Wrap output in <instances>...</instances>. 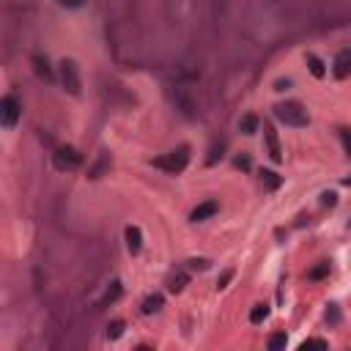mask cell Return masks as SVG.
<instances>
[{"instance_id":"cell-1","label":"cell","mask_w":351,"mask_h":351,"mask_svg":"<svg viewBox=\"0 0 351 351\" xmlns=\"http://www.w3.org/2000/svg\"><path fill=\"white\" fill-rule=\"evenodd\" d=\"M274 115H277V121H283L285 126H307L310 118H307V110L302 107V104L296 102H283L274 107Z\"/></svg>"},{"instance_id":"cell-2","label":"cell","mask_w":351,"mask_h":351,"mask_svg":"<svg viewBox=\"0 0 351 351\" xmlns=\"http://www.w3.org/2000/svg\"><path fill=\"white\" fill-rule=\"evenodd\" d=\"M187 162H190V148H187V145H179L176 151H170V154L154 159V165L162 167V170H167V173H181L187 167Z\"/></svg>"},{"instance_id":"cell-3","label":"cell","mask_w":351,"mask_h":351,"mask_svg":"<svg viewBox=\"0 0 351 351\" xmlns=\"http://www.w3.org/2000/svg\"><path fill=\"white\" fill-rule=\"evenodd\" d=\"M17 118H20V104H17L14 96H3L0 102V121H3L6 129H14Z\"/></svg>"},{"instance_id":"cell-4","label":"cell","mask_w":351,"mask_h":351,"mask_svg":"<svg viewBox=\"0 0 351 351\" xmlns=\"http://www.w3.org/2000/svg\"><path fill=\"white\" fill-rule=\"evenodd\" d=\"M80 162H83V156H80L74 148H69V145L55 151V167L58 170H74V167H80Z\"/></svg>"},{"instance_id":"cell-5","label":"cell","mask_w":351,"mask_h":351,"mask_svg":"<svg viewBox=\"0 0 351 351\" xmlns=\"http://www.w3.org/2000/svg\"><path fill=\"white\" fill-rule=\"evenodd\" d=\"M61 80H63V85H66V91L77 96L80 93V74H77V66H74L72 61L61 63Z\"/></svg>"},{"instance_id":"cell-6","label":"cell","mask_w":351,"mask_h":351,"mask_svg":"<svg viewBox=\"0 0 351 351\" xmlns=\"http://www.w3.org/2000/svg\"><path fill=\"white\" fill-rule=\"evenodd\" d=\"M220 212V203L217 201H206V203H201V206L192 212V222H203V220H209V217H214V214Z\"/></svg>"},{"instance_id":"cell-7","label":"cell","mask_w":351,"mask_h":351,"mask_svg":"<svg viewBox=\"0 0 351 351\" xmlns=\"http://www.w3.org/2000/svg\"><path fill=\"white\" fill-rule=\"evenodd\" d=\"M126 244H129L132 253H140V247H143V236H140V228H134V225L126 228Z\"/></svg>"},{"instance_id":"cell-8","label":"cell","mask_w":351,"mask_h":351,"mask_svg":"<svg viewBox=\"0 0 351 351\" xmlns=\"http://www.w3.org/2000/svg\"><path fill=\"white\" fill-rule=\"evenodd\" d=\"M348 72H351V52H340L337 63H335V74L337 77H346Z\"/></svg>"},{"instance_id":"cell-9","label":"cell","mask_w":351,"mask_h":351,"mask_svg":"<svg viewBox=\"0 0 351 351\" xmlns=\"http://www.w3.org/2000/svg\"><path fill=\"white\" fill-rule=\"evenodd\" d=\"M263 132H266V140H269V151H272V159L280 162L283 159V154H280V145H277V137H274V129L272 126H263Z\"/></svg>"},{"instance_id":"cell-10","label":"cell","mask_w":351,"mask_h":351,"mask_svg":"<svg viewBox=\"0 0 351 351\" xmlns=\"http://www.w3.org/2000/svg\"><path fill=\"white\" fill-rule=\"evenodd\" d=\"M261 181H263L266 190H277V187L283 184V179H280L277 173H272V170H261Z\"/></svg>"},{"instance_id":"cell-11","label":"cell","mask_w":351,"mask_h":351,"mask_svg":"<svg viewBox=\"0 0 351 351\" xmlns=\"http://www.w3.org/2000/svg\"><path fill=\"white\" fill-rule=\"evenodd\" d=\"M162 307V296L159 294H154V296H148V299L143 302V313L145 315H151V313H156V310Z\"/></svg>"},{"instance_id":"cell-12","label":"cell","mask_w":351,"mask_h":351,"mask_svg":"<svg viewBox=\"0 0 351 351\" xmlns=\"http://www.w3.org/2000/svg\"><path fill=\"white\" fill-rule=\"evenodd\" d=\"M307 66H310V72H313V77H324V74H326L324 63H321L315 55H307Z\"/></svg>"},{"instance_id":"cell-13","label":"cell","mask_w":351,"mask_h":351,"mask_svg":"<svg viewBox=\"0 0 351 351\" xmlns=\"http://www.w3.org/2000/svg\"><path fill=\"white\" fill-rule=\"evenodd\" d=\"M239 126H242L244 134H255V129H258V118H255V115H244Z\"/></svg>"},{"instance_id":"cell-14","label":"cell","mask_w":351,"mask_h":351,"mask_svg":"<svg viewBox=\"0 0 351 351\" xmlns=\"http://www.w3.org/2000/svg\"><path fill=\"white\" fill-rule=\"evenodd\" d=\"M285 343H288V337H285V332H277V335H272V337H269V343H266V346L272 348V351H277V348H283Z\"/></svg>"},{"instance_id":"cell-15","label":"cell","mask_w":351,"mask_h":351,"mask_svg":"<svg viewBox=\"0 0 351 351\" xmlns=\"http://www.w3.org/2000/svg\"><path fill=\"white\" fill-rule=\"evenodd\" d=\"M266 315H269V307L266 305H255V310L250 313V321H253V324H261Z\"/></svg>"},{"instance_id":"cell-16","label":"cell","mask_w":351,"mask_h":351,"mask_svg":"<svg viewBox=\"0 0 351 351\" xmlns=\"http://www.w3.org/2000/svg\"><path fill=\"white\" fill-rule=\"evenodd\" d=\"M326 274H329V263H321V266L310 269L307 277H310V280H321V277H326Z\"/></svg>"},{"instance_id":"cell-17","label":"cell","mask_w":351,"mask_h":351,"mask_svg":"<svg viewBox=\"0 0 351 351\" xmlns=\"http://www.w3.org/2000/svg\"><path fill=\"white\" fill-rule=\"evenodd\" d=\"M118 294H121V283H118V280H115V283H113V288H110L107 294H104V302H102V305H107V302L118 299Z\"/></svg>"},{"instance_id":"cell-18","label":"cell","mask_w":351,"mask_h":351,"mask_svg":"<svg viewBox=\"0 0 351 351\" xmlns=\"http://www.w3.org/2000/svg\"><path fill=\"white\" fill-rule=\"evenodd\" d=\"M222 148H225V145H222V143H220V145H214V148H212V154H209V159H206L209 165H214V162H217L220 156H222Z\"/></svg>"},{"instance_id":"cell-19","label":"cell","mask_w":351,"mask_h":351,"mask_svg":"<svg viewBox=\"0 0 351 351\" xmlns=\"http://www.w3.org/2000/svg\"><path fill=\"white\" fill-rule=\"evenodd\" d=\"M36 66H39V74H44L47 80H52V72L47 69V61H42V58H36Z\"/></svg>"},{"instance_id":"cell-20","label":"cell","mask_w":351,"mask_h":351,"mask_svg":"<svg viewBox=\"0 0 351 351\" xmlns=\"http://www.w3.org/2000/svg\"><path fill=\"white\" fill-rule=\"evenodd\" d=\"M121 329H124V324H121V321H115V324L107 329V335H110V337H118V335H121Z\"/></svg>"},{"instance_id":"cell-21","label":"cell","mask_w":351,"mask_h":351,"mask_svg":"<svg viewBox=\"0 0 351 351\" xmlns=\"http://www.w3.org/2000/svg\"><path fill=\"white\" fill-rule=\"evenodd\" d=\"M335 198H337L335 192H324V201H321V203H324V206H335V203H337Z\"/></svg>"},{"instance_id":"cell-22","label":"cell","mask_w":351,"mask_h":351,"mask_svg":"<svg viewBox=\"0 0 351 351\" xmlns=\"http://www.w3.org/2000/svg\"><path fill=\"white\" fill-rule=\"evenodd\" d=\"M231 277H233V272H231V269H228V272H225V274H222V277L217 280V285H220V288H225V285L231 283Z\"/></svg>"},{"instance_id":"cell-23","label":"cell","mask_w":351,"mask_h":351,"mask_svg":"<svg viewBox=\"0 0 351 351\" xmlns=\"http://www.w3.org/2000/svg\"><path fill=\"white\" fill-rule=\"evenodd\" d=\"M58 3H61V6H69V9H80L85 0H58Z\"/></svg>"},{"instance_id":"cell-24","label":"cell","mask_w":351,"mask_h":351,"mask_svg":"<svg viewBox=\"0 0 351 351\" xmlns=\"http://www.w3.org/2000/svg\"><path fill=\"white\" fill-rule=\"evenodd\" d=\"M307 346H318V348H326V340H315V337H313V340H305V348Z\"/></svg>"},{"instance_id":"cell-25","label":"cell","mask_w":351,"mask_h":351,"mask_svg":"<svg viewBox=\"0 0 351 351\" xmlns=\"http://www.w3.org/2000/svg\"><path fill=\"white\" fill-rule=\"evenodd\" d=\"M340 137H343V143H346V148H348V154H351V132H346V129H343V134H340Z\"/></svg>"},{"instance_id":"cell-26","label":"cell","mask_w":351,"mask_h":351,"mask_svg":"<svg viewBox=\"0 0 351 351\" xmlns=\"http://www.w3.org/2000/svg\"><path fill=\"white\" fill-rule=\"evenodd\" d=\"M236 165H239V167H244V170H250V159H247V156H239Z\"/></svg>"},{"instance_id":"cell-27","label":"cell","mask_w":351,"mask_h":351,"mask_svg":"<svg viewBox=\"0 0 351 351\" xmlns=\"http://www.w3.org/2000/svg\"><path fill=\"white\" fill-rule=\"evenodd\" d=\"M291 83H288V80H277V91H285V88H288Z\"/></svg>"},{"instance_id":"cell-28","label":"cell","mask_w":351,"mask_h":351,"mask_svg":"<svg viewBox=\"0 0 351 351\" xmlns=\"http://www.w3.org/2000/svg\"><path fill=\"white\" fill-rule=\"evenodd\" d=\"M326 318H329V321H337V310H335V307H332V310H329V313H326Z\"/></svg>"},{"instance_id":"cell-29","label":"cell","mask_w":351,"mask_h":351,"mask_svg":"<svg viewBox=\"0 0 351 351\" xmlns=\"http://www.w3.org/2000/svg\"><path fill=\"white\" fill-rule=\"evenodd\" d=\"M343 184H346V187H351V179H346V181H343Z\"/></svg>"}]
</instances>
